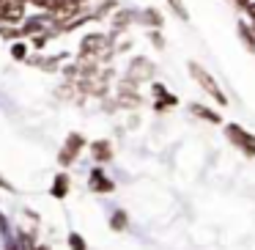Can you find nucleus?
<instances>
[{"instance_id": "obj_17", "label": "nucleus", "mask_w": 255, "mask_h": 250, "mask_svg": "<svg viewBox=\"0 0 255 250\" xmlns=\"http://www.w3.org/2000/svg\"><path fill=\"white\" fill-rule=\"evenodd\" d=\"M0 36H3V39L6 41H17L19 36H22V28H17V25H3V28H0Z\"/></svg>"}, {"instance_id": "obj_24", "label": "nucleus", "mask_w": 255, "mask_h": 250, "mask_svg": "<svg viewBox=\"0 0 255 250\" xmlns=\"http://www.w3.org/2000/svg\"><path fill=\"white\" fill-rule=\"evenodd\" d=\"M233 3H236V6H239V8H247V6H250V3H253V0H233Z\"/></svg>"}, {"instance_id": "obj_8", "label": "nucleus", "mask_w": 255, "mask_h": 250, "mask_svg": "<svg viewBox=\"0 0 255 250\" xmlns=\"http://www.w3.org/2000/svg\"><path fill=\"white\" fill-rule=\"evenodd\" d=\"M52 17H33L22 22V36H39L44 33V22H50Z\"/></svg>"}, {"instance_id": "obj_4", "label": "nucleus", "mask_w": 255, "mask_h": 250, "mask_svg": "<svg viewBox=\"0 0 255 250\" xmlns=\"http://www.w3.org/2000/svg\"><path fill=\"white\" fill-rule=\"evenodd\" d=\"M107 44H110V36H105V33H88L83 41H80V58L99 55Z\"/></svg>"}, {"instance_id": "obj_11", "label": "nucleus", "mask_w": 255, "mask_h": 250, "mask_svg": "<svg viewBox=\"0 0 255 250\" xmlns=\"http://www.w3.org/2000/svg\"><path fill=\"white\" fill-rule=\"evenodd\" d=\"M189 113H192V116H200L203 121H211V124H220L222 121L220 113L209 110V107H203V105H189Z\"/></svg>"}, {"instance_id": "obj_2", "label": "nucleus", "mask_w": 255, "mask_h": 250, "mask_svg": "<svg viewBox=\"0 0 255 250\" xmlns=\"http://www.w3.org/2000/svg\"><path fill=\"white\" fill-rule=\"evenodd\" d=\"M228 138H231V143L236 146V149H242L244 157H255V135H250L244 127H239V124H228L225 127Z\"/></svg>"}, {"instance_id": "obj_18", "label": "nucleus", "mask_w": 255, "mask_h": 250, "mask_svg": "<svg viewBox=\"0 0 255 250\" xmlns=\"http://www.w3.org/2000/svg\"><path fill=\"white\" fill-rule=\"evenodd\" d=\"M11 55L17 58V61H28V47H25L22 41H14V47H11Z\"/></svg>"}, {"instance_id": "obj_13", "label": "nucleus", "mask_w": 255, "mask_h": 250, "mask_svg": "<svg viewBox=\"0 0 255 250\" xmlns=\"http://www.w3.org/2000/svg\"><path fill=\"white\" fill-rule=\"evenodd\" d=\"M91 151H94V160H96V162H107V160L113 157V149H110V143H107V140L94 143V146H91Z\"/></svg>"}, {"instance_id": "obj_20", "label": "nucleus", "mask_w": 255, "mask_h": 250, "mask_svg": "<svg viewBox=\"0 0 255 250\" xmlns=\"http://www.w3.org/2000/svg\"><path fill=\"white\" fill-rule=\"evenodd\" d=\"M69 248L72 250H85V239L80 234H69Z\"/></svg>"}, {"instance_id": "obj_7", "label": "nucleus", "mask_w": 255, "mask_h": 250, "mask_svg": "<svg viewBox=\"0 0 255 250\" xmlns=\"http://www.w3.org/2000/svg\"><path fill=\"white\" fill-rule=\"evenodd\" d=\"M91 190H94V193H113L116 184L102 173V168H94V173H91Z\"/></svg>"}, {"instance_id": "obj_21", "label": "nucleus", "mask_w": 255, "mask_h": 250, "mask_svg": "<svg viewBox=\"0 0 255 250\" xmlns=\"http://www.w3.org/2000/svg\"><path fill=\"white\" fill-rule=\"evenodd\" d=\"M148 39H151V44H154L156 50H162V47H165V41H162V33H159V28L148 30Z\"/></svg>"}, {"instance_id": "obj_3", "label": "nucleus", "mask_w": 255, "mask_h": 250, "mask_svg": "<svg viewBox=\"0 0 255 250\" xmlns=\"http://www.w3.org/2000/svg\"><path fill=\"white\" fill-rule=\"evenodd\" d=\"M0 22H6V25L25 22V3L22 0H3L0 3Z\"/></svg>"}, {"instance_id": "obj_15", "label": "nucleus", "mask_w": 255, "mask_h": 250, "mask_svg": "<svg viewBox=\"0 0 255 250\" xmlns=\"http://www.w3.org/2000/svg\"><path fill=\"white\" fill-rule=\"evenodd\" d=\"M55 198H63V195L69 193V176L66 173H61V176H55V182H52V190H50Z\"/></svg>"}, {"instance_id": "obj_10", "label": "nucleus", "mask_w": 255, "mask_h": 250, "mask_svg": "<svg viewBox=\"0 0 255 250\" xmlns=\"http://www.w3.org/2000/svg\"><path fill=\"white\" fill-rule=\"evenodd\" d=\"M239 39H242V44L255 55V28H250L247 22H239Z\"/></svg>"}, {"instance_id": "obj_19", "label": "nucleus", "mask_w": 255, "mask_h": 250, "mask_svg": "<svg viewBox=\"0 0 255 250\" xmlns=\"http://www.w3.org/2000/svg\"><path fill=\"white\" fill-rule=\"evenodd\" d=\"M173 8V14H176L178 19H187V8H184V0H167Z\"/></svg>"}, {"instance_id": "obj_14", "label": "nucleus", "mask_w": 255, "mask_h": 250, "mask_svg": "<svg viewBox=\"0 0 255 250\" xmlns=\"http://www.w3.org/2000/svg\"><path fill=\"white\" fill-rule=\"evenodd\" d=\"M140 22L151 25V28H162V14L156 11V8H145V11L140 14Z\"/></svg>"}, {"instance_id": "obj_1", "label": "nucleus", "mask_w": 255, "mask_h": 250, "mask_svg": "<svg viewBox=\"0 0 255 250\" xmlns=\"http://www.w3.org/2000/svg\"><path fill=\"white\" fill-rule=\"evenodd\" d=\"M189 74H192V80H195V83H198L200 88L206 91V94H211V96H214V99H217V105H228V96L222 94V88L214 83V77H211V74L206 72L203 66H200V63L189 61Z\"/></svg>"}, {"instance_id": "obj_23", "label": "nucleus", "mask_w": 255, "mask_h": 250, "mask_svg": "<svg viewBox=\"0 0 255 250\" xmlns=\"http://www.w3.org/2000/svg\"><path fill=\"white\" fill-rule=\"evenodd\" d=\"M247 14H250V22H253V28H255V0L247 6Z\"/></svg>"}, {"instance_id": "obj_6", "label": "nucleus", "mask_w": 255, "mask_h": 250, "mask_svg": "<svg viewBox=\"0 0 255 250\" xmlns=\"http://www.w3.org/2000/svg\"><path fill=\"white\" fill-rule=\"evenodd\" d=\"M154 74V66H151V61H145V58H134L132 66H129V83H137V80L143 77H151Z\"/></svg>"}, {"instance_id": "obj_16", "label": "nucleus", "mask_w": 255, "mask_h": 250, "mask_svg": "<svg viewBox=\"0 0 255 250\" xmlns=\"http://www.w3.org/2000/svg\"><path fill=\"white\" fill-rule=\"evenodd\" d=\"M127 215H124V209H116L113 212V217H110V228L113 231H124V228H127Z\"/></svg>"}, {"instance_id": "obj_9", "label": "nucleus", "mask_w": 255, "mask_h": 250, "mask_svg": "<svg viewBox=\"0 0 255 250\" xmlns=\"http://www.w3.org/2000/svg\"><path fill=\"white\" fill-rule=\"evenodd\" d=\"M134 22V11H129V8H118L116 17H113V30H121V28H129V25Z\"/></svg>"}, {"instance_id": "obj_27", "label": "nucleus", "mask_w": 255, "mask_h": 250, "mask_svg": "<svg viewBox=\"0 0 255 250\" xmlns=\"http://www.w3.org/2000/svg\"><path fill=\"white\" fill-rule=\"evenodd\" d=\"M36 250H50V248H36Z\"/></svg>"}, {"instance_id": "obj_5", "label": "nucleus", "mask_w": 255, "mask_h": 250, "mask_svg": "<svg viewBox=\"0 0 255 250\" xmlns=\"http://www.w3.org/2000/svg\"><path fill=\"white\" fill-rule=\"evenodd\" d=\"M83 146H85V138H83V135H77V132H72V135L66 138V146H63L61 154H58V162H61V165H69V162H74Z\"/></svg>"}, {"instance_id": "obj_25", "label": "nucleus", "mask_w": 255, "mask_h": 250, "mask_svg": "<svg viewBox=\"0 0 255 250\" xmlns=\"http://www.w3.org/2000/svg\"><path fill=\"white\" fill-rule=\"evenodd\" d=\"M0 190H11V184H8V182H6V179H3V176H0Z\"/></svg>"}, {"instance_id": "obj_12", "label": "nucleus", "mask_w": 255, "mask_h": 250, "mask_svg": "<svg viewBox=\"0 0 255 250\" xmlns=\"http://www.w3.org/2000/svg\"><path fill=\"white\" fill-rule=\"evenodd\" d=\"M154 94L159 96V102H156V110H162L165 105H178V99H176V96H173L170 91L165 88V85H159V83L154 85Z\"/></svg>"}, {"instance_id": "obj_26", "label": "nucleus", "mask_w": 255, "mask_h": 250, "mask_svg": "<svg viewBox=\"0 0 255 250\" xmlns=\"http://www.w3.org/2000/svg\"><path fill=\"white\" fill-rule=\"evenodd\" d=\"M72 3H77V6H80V3H85V0H72Z\"/></svg>"}, {"instance_id": "obj_22", "label": "nucleus", "mask_w": 255, "mask_h": 250, "mask_svg": "<svg viewBox=\"0 0 255 250\" xmlns=\"http://www.w3.org/2000/svg\"><path fill=\"white\" fill-rule=\"evenodd\" d=\"M47 39H50V33H39V36H33V47H36V50H41V47L47 44Z\"/></svg>"}]
</instances>
